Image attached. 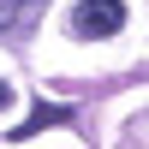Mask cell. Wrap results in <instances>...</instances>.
Masks as SVG:
<instances>
[{"label":"cell","mask_w":149,"mask_h":149,"mask_svg":"<svg viewBox=\"0 0 149 149\" xmlns=\"http://www.w3.org/2000/svg\"><path fill=\"white\" fill-rule=\"evenodd\" d=\"M6 102H12V90H6V84H0V107H6Z\"/></svg>","instance_id":"4"},{"label":"cell","mask_w":149,"mask_h":149,"mask_svg":"<svg viewBox=\"0 0 149 149\" xmlns=\"http://www.w3.org/2000/svg\"><path fill=\"white\" fill-rule=\"evenodd\" d=\"M119 24H125V6L119 0H84L72 12V36L78 42H107V36H119Z\"/></svg>","instance_id":"1"},{"label":"cell","mask_w":149,"mask_h":149,"mask_svg":"<svg viewBox=\"0 0 149 149\" xmlns=\"http://www.w3.org/2000/svg\"><path fill=\"white\" fill-rule=\"evenodd\" d=\"M36 0H0V30H12V18H24Z\"/></svg>","instance_id":"3"},{"label":"cell","mask_w":149,"mask_h":149,"mask_svg":"<svg viewBox=\"0 0 149 149\" xmlns=\"http://www.w3.org/2000/svg\"><path fill=\"white\" fill-rule=\"evenodd\" d=\"M72 119V107H54V102H36V113L24 119L18 131H12V137H30V131H42V125H66Z\"/></svg>","instance_id":"2"}]
</instances>
